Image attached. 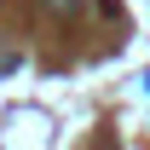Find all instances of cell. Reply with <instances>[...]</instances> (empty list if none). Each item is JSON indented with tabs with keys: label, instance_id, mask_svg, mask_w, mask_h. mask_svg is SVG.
Masks as SVG:
<instances>
[{
	"label": "cell",
	"instance_id": "cell-1",
	"mask_svg": "<svg viewBox=\"0 0 150 150\" xmlns=\"http://www.w3.org/2000/svg\"><path fill=\"white\" fill-rule=\"evenodd\" d=\"M52 6H58V12H75V0H52Z\"/></svg>",
	"mask_w": 150,
	"mask_h": 150
},
{
	"label": "cell",
	"instance_id": "cell-2",
	"mask_svg": "<svg viewBox=\"0 0 150 150\" xmlns=\"http://www.w3.org/2000/svg\"><path fill=\"white\" fill-rule=\"evenodd\" d=\"M139 87H144V93H150V69H144V81H139Z\"/></svg>",
	"mask_w": 150,
	"mask_h": 150
}]
</instances>
